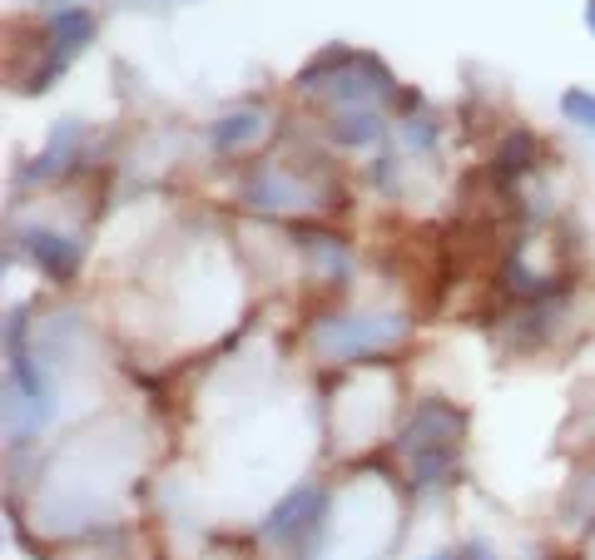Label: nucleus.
<instances>
[{
    "label": "nucleus",
    "mask_w": 595,
    "mask_h": 560,
    "mask_svg": "<svg viewBox=\"0 0 595 560\" xmlns=\"http://www.w3.org/2000/svg\"><path fill=\"white\" fill-rule=\"evenodd\" d=\"M462 556H466V560H496V556H492V546H482V541H472Z\"/></svg>",
    "instance_id": "16"
},
{
    "label": "nucleus",
    "mask_w": 595,
    "mask_h": 560,
    "mask_svg": "<svg viewBox=\"0 0 595 560\" xmlns=\"http://www.w3.org/2000/svg\"><path fill=\"white\" fill-rule=\"evenodd\" d=\"M243 198H249L253 208H293V204H303V189H298L293 179H283L273 164H259L243 174Z\"/></svg>",
    "instance_id": "6"
},
{
    "label": "nucleus",
    "mask_w": 595,
    "mask_h": 560,
    "mask_svg": "<svg viewBox=\"0 0 595 560\" xmlns=\"http://www.w3.org/2000/svg\"><path fill=\"white\" fill-rule=\"evenodd\" d=\"M298 90L307 94H333L337 104H347V110H357L363 100L372 94H392V75L382 60L372 55H357V50H323L317 60H307L303 75H298Z\"/></svg>",
    "instance_id": "2"
},
{
    "label": "nucleus",
    "mask_w": 595,
    "mask_h": 560,
    "mask_svg": "<svg viewBox=\"0 0 595 560\" xmlns=\"http://www.w3.org/2000/svg\"><path fill=\"white\" fill-rule=\"evenodd\" d=\"M367 174H372V184H382V189H397V174H392V160H377V164L367 169Z\"/></svg>",
    "instance_id": "15"
},
{
    "label": "nucleus",
    "mask_w": 595,
    "mask_h": 560,
    "mask_svg": "<svg viewBox=\"0 0 595 560\" xmlns=\"http://www.w3.org/2000/svg\"><path fill=\"white\" fill-rule=\"evenodd\" d=\"M432 560H452V556H432Z\"/></svg>",
    "instance_id": "18"
},
{
    "label": "nucleus",
    "mask_w": 595,
    "mask_h": 560,
    "mask_svg": "<svg viewBox=\"0 0 595 560\" xmlns=\"http://www.w3.org/2000/svg\"><path fill=\"white\" fill-rule=\"evenodd\" d=\"M46 30H50V40H56L60 50H84L94 40V16L90 10H80V6H56L46 16Z\"/></svg>",
    "instance_id": "7"
},
{
    "label": "nucleus",
    "mask_w": 595,
    "mask_h": 560,
    "mask_svg": "<svg viewBox=\"0 0 595 560\" xmlns=\"http://www.w3.org/2000/svg\"><path fill=\"white\" fill-rule=\"evenodd\" d=\"M402 451L412 467V491H442L456 471V447H462V411L442 397H427L412 407L402 427Z\"/></svg>",
    "instance_id": "1"
},
{
    "label": "nucleus",
    "mask_w": 595,
    "mask_h": 560,
    "mask_svg": "<svg viewBox=\"0 0 595 560\" xmlns=\"http://www.w3.org/2000/svg\"><path fill=\"white\" fill-rule=\"evenodd\" d=\"M402 134H407V144H412V150H432V140H437V130H432L427 120H412Z\"/></svg>",
    "instance_id": "14"
},
{
    "label": "nucleus",
    "mask_w": 595,
    "mask_h": 560,
    "mask_svg": "<svg viewBox=\"0 0 595 560\" xmlns=\"http://www.w3.org/2000/svg\"><path fill=\"white\" fill-rule=\"evenodd\" d=\"M407 333L397 313H343V318H323L313 327V347L327 363H353V357H372L392 347Z\"/></svg>",
    "instance_id": "3"
},
{
    "label": "nucleus",
    "mask_w": 595,
    "mask_h": 560,
    "mask_svg": "<svg viewBox=\"0 0 595 560\" xmlns=\"http://www.w3.org/2000/svg\"><path fill=\"white\" fill-rule=\"evenodd\" d=\"M20 243H26V253L36 258V268L46 273V278H56V283L74 278V268H80V258H84L80 243L56 234V228H20Z\"/></svg>",
    "instance_id": "5"
},
{
    "label": "nucleus",
    "mask_w": 595,
    "mask_h": 560,
    "mask_svg": "<svg viewBox=\"0 0 595 560\" xmlns=\"http://www.w3.org/2000/svg\"><path fill=\"white\" fill-rule=\"evenodd\" d=\"M536 154H541L536 134H526V130L506 134V140H502V150H496V174H502V179H516V174H526V169L536 164Z\"/></svg>",
    "instance_id": "11"
},
{
    "label": "nucleus",
    "mask_w": 595,
    "mask_h": 560,
    "mask_svg": "<svg viewBox=\"0 0 595 560\" xmlns=\"http://www.w3.org/2000/svg\"><path fill=\"white\" fill-rule=\"evenodd\" d=\"M327 130H333V140H337V144L357 150V144H372V140H377V134H382V120H377L372 110H337Z\"/></svg>",
    "instance_id": "10"
},
{
    "label": "nucleus",
    "mask_w": 595,
    "mask_h": 560,
    "mask_svg": "<svg viewBox=\"0 0 595 560\" xmlns=\"http://www.w3.org/2000/svg\"><path fill=\"white\" fill-rule=\"evenodd\" d=\"M293 243L307 253L313 263H323L327 273H347V248L337 234H327V228H313V224H298L293 228Z\"/></svg>",
    "instance_id": "8"
},
{
    "label": "nucleus",
    "mask_w": 595,
    "mask_h": 560,
    "mask_svg": "<svg viewBox=\"0 0 595 560\" xmlns=\"http://www.w3.org/2000/svg\"><path fill=\"white\" fill-rule=\"evenodd\" d=\"M586 26L595 30V0H591V6H586Z\"/></svg>",
    "instance_id": "17"
},
{
    "label": "nucleus",
    "mask_w": 595,
    "mask_h": 560,
    "mask_svg": "<svg viewBox=\"0 0 595 560\" xmlns=\"http://www.w3.org/2000/svg\"><path fill=\"white\" fill-rule=\"evenodd\" d=\"M74 140H80V124H60V130L50 134V150L26 169V179H46V174H56V169H65L70 150H74Z\"/></svg>",
    "instance_id": "12"
},
{
    "label": "nucleus",
    "mask_w": 595,
    "mask_h": 560,
    "mask_svg": "<svg viewBox=\"0 0 595 560\" xmlns=\"http://www.w3.org/2000/svg\"><path fill=\"white\" fill-rule=\"evenodd\" d=\"M561 110H566V120H576L581 130L595 134V94L591 90H566L561 94Z\"/></svg>",
    "instance_id": "13"
},
{
    "label": "nucleus",
    "mask_w": 595,
    "mask_h": 560,
    "mask_svg": "<svg viewBox=\"0 0 595 560\" xmlns=\"http://www.w3.org/2000/svg\"><path fill=\"white\" fill-rule=\"evenodd\" d=\"M259 134H263V114L259 110H233V114H223L214 130H209V140H214L219 154H229V150H243V144H253Z\"/></svg>",
    "instance_id": "9"
},
{
    "label": "nucleus",
    "mask_w": 595,
    "mask_h": 560,
    "mask_svg": "<svg viewBox=\"0 0 595 560\" xmlns=\"http://www.w3.org/2000/svg\"><path fill=\"white\" fill-rule=\"evenodd\" d=\"M323 511H327V496L317 486H293L269 511V521H263V541L289 546L293 556H313L317 536H323Z\"/></svg>",
    "instance_id": "4"
}]
</instances>
